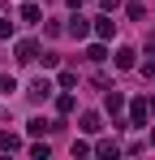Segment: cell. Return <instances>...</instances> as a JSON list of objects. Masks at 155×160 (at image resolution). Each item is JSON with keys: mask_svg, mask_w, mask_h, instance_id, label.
<instances>
[{"mask_svg": "<svg viewBox=\"0 0 155 160\" xmlns=\"http://www.w3.org/2000/svg\"><path fill=\"white\" fill-rule=\"evenodd\" d=\"M129 117H134L129 126H147V117H151V108H147V100H134V104H129Z\"/></svg>", "mask_w": 155, "mask_h": 160, "instance_id": "6da1fadb", "label": "cell"}, {"mask_svg": "<svg viewBox=\"0 0 155 160\" xmlns=\"http://www.w3.org/2000/svg\"><path fill=\"white\" fill-rule=\"evenodd\" d=\"M69 35H73V39H86V35H91V22H86V18H69Z\"/></svg>", "mask_w": 155, "mask_h": 160, "instance_id": "7a4b0ae2", "label": "cell"}, {"mask_svg": "<svg viewBox=\"0 0 155 160\" xmlns=\"http://www.w3.org/2000/svg\"><path fill=\"white\" fill-rule=\"evenodd\" d=\"M95 35H99V39H112V35H116V22H112V18H95Z\"/></svg>", "mask_w": 155, "mask_h": 160, "instance_id": "3957f363", "label": "cell"}, {"mask_svg": "<svg viewBox=\"0 0 155 160\" xmlns=\"http://www.w3.org/2000/svg\"><path fill=\"white\" fill-rule=\"evenodd\" d=\"M35 56H39V43L35 39H22L17 43V61H35Z\"/></svg>", "mask_w": 155, "mask_h": 160, "instance_id": "277c9868", "label": "cell"}, {"mask_svg": "<svg viewBox=\"0 0 155 160\" xmlns=\"http://www.w3.org/2000/svg\"><path fill=\"white\" fill-rule=\"evenodd\" d=\"M78 130H86V134H99V112H82Z\"/></svg>", "mask_w": 155, "mask_h": 160, "instance_id": "5b68a950", "label": "cell"}, {"mask_svg": "<svg viewBox=\"0 0 155 160\" xmlns=\"http://www.w3.org/2000/svg\"><path fill=\"white\" fill-rule=\"evenodd\" d=\"M56 126H60V121H43V117H30V121H26V130H30V134H43V130H56Z\"/></svg>", "mask_w": 155, "mask_h": 160, "instance_id": "8992f818", "label": "cell"}, {"mask_svg": "<svg viewBox=\"0 0 155 160\" xmlns=\"http://www.w3.org/2000/svg\"><path fill=\"white\" fill-rule=\"evenodd\" d=\"M134 48H121V52H116V69H134V65H138V61H134Z\"/></svg>", "mask_w": 155, "mask_h": 160, "instance_id": "52a82bcc", "label": "cell"}, {"mask_svg": "<svg viewBox=\"0 0 155 160\" xmlns=\"http://www.w3.org/2000/svg\"><path fill=\"white\" fill-rule=\"evenodd\" d=\"M30 95H35V100H48V95H52V82H48V78H35Z\"/></svg>", "mask_w": 155, "mask_h": 160, "instance_id": "ba28073f", "label": "cell"}, {"mask_svg": "<svg viewBox=\"0 0 155 160\" xmlns=\"http://www.w3.org/2000/svg\"><path fill=\"white\" fill-rule=\"evenodd\" d=\"M125 108V95L121 91H108V112H121Z\"/></svg>", "mask_w": 155, "mask_h": 160, "instance_id": "9c48e42d", "label": "cell"}, {"mask_svg": "<svg viewBox=\"0 0 155 160\" xmlns=\"http://www.w3.org/2000/svg\"><path fill=\"white\" fill-rule=\"evenodd\" d=\"M0 152H17V134H0Z\"/></svg>", "mask_w": 155, "mask_h": 160, "instance_id": "30bf717a", "label": "cell"}, {"mask_svg": "<svg viewBox=\"0 0 155 160\" xmlns=\"http://www.w3.org/2000/svg\"><path fill=\"white\" fill-rule=\"evenodd\" d=\"M22 18H26V22H39L43 13H39V4H22Z\"/></svg>", "mask_w": 155, "mask_h": 160, "instance_id": "8fae6325", "label": "cell"}, {"mask_svg": "<svg viewBox=\"0 0 155 160\" xmlns=\"http://www.w3.org/2000/svg\"><path fill=\"white\" fill-rule=\"evenodd\" d=\"M103 56H108V52H103L99 43H91V48H86V61H103Z\"/></svg>", "mask_w": 155, "mask_h": 160, "instance_id": "7c38bea8", "label": "cell"}, {"mask_svg": "<svg viewBox=\"0 0 155 160\" xmlns=\"http://www.w3.org/2000/svg\"><path fill=\"white\" fill-rule=\"evenodd\" d=\"M99 4H103V13H112V9H116L121 0H99Z\"/></svg>", "mask_w": 155, "mask_h": 160, "instance_id": "4fadbf2b", "label": "cell"}, {"mask_svg": "<svg viewBox=\"0 0 155 160\" xmlns=\"http://www.w3.org/2000/svg\"><path fill=\"white\" fill-rule=\"evenodd\" d=\"M151 138H155V134H151Z\"/></svg>", "mask_w": 155, "mask_h": 160, "instance_id": "5bb4252c", "label": "cell"}]
</instances>
